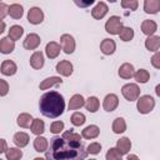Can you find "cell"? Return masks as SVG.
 <instances>
[{"mask_svg": "<svg viewBox=\"0 0 160 160\" xmlns=\"http://www.w3.org/2000/svg\"><path fill=\"white\" fill-rule=\"evenodd\" d=\"M144 11L146 14H158L160 11V0H145Z\"/></svg>", "mask_w": 160, "mask_h": 160, "instance_id": "cell-22", "label": "cell"}, {"mask_svg": "<svg viewBox=\"0 0 160 160\" xmlns=\"http://www.w3.org/2000/svg\"><path fill=\"white\" fill-rule=\"evenodd\" d=\"M40 111L46 118H58L65 110V100L62 95L58 91H48L45 92L39 101Z\"/></svg>", "mask_w": 160, "mask_h": 160, "instance_id": "cell-2", "label": "cell"}, {"mask_svg": "<svg viewBox=\"0 0 160 160\" xmlns=\"http://www.w3.org/2000/svg\"><path fill=\"white\" fill-rule=\"evenodd\" d=\"M151 65L155 68V69H160V51L155 52L151 58Z\"/></svg>", "mask_w": 160, "mask_h": 160, "instance_id": "cell-41", "label": "cell"}, {"mask_svg": "<svg viewBox=\"0 0 160 160\" xmlns=\"http://www.w3.org/2000/svg\"><path fill=\"white\" fill-rule=\"evenodd\" d=\"M122 20L120 16L112 15L108 19V21L105 22V30L106 32H109L110 35H119L121 29H122Z\"/></svg>", "mask_w": 160, "mask_h": 160, "instance_id": "cell-4", "label": "cell"}, {"mask_svg": "<svg viewBox=\"0 0 160 160\" xmlns=\"http://www.w3.org/2000/svg\"><path fill=\"white\" fill-rule=\"evenodd\" d=\"M64 130V122L62 121H54V122H51V125H50V131L52 132V134H60L61 131Z\"/></svg>", "mask_w": 160, "mask_h": 160, "instance_id": "cell-39", "label": "cell"}, {"mask_svg": "<svg viewBox=\"0 0 160 160\" xmlns=\"http://www.w3.org/2000/svg\"><path fill=\"white\" fill-rule=\"evenodd\" d=\"M61 82H62V79L60 76H50V78H46L45 80H42L39 85V88H40V90H48V89H50L55 85H59Z\"/></svg>", "mask_w": 160, "mask_h": 160, "instance_id": "cell-19", "label": "cell"}, {"mask_svg": "<svg viewBox=\"0 0 160 160\" xmlns=\"http://www.w3.org/2000/svg\"><path fill=\"white\" fill-rule=\"evenodd\" d=\"M116 149L121 152V155H126L131 149V141L129 138L124 136L116 141Z\"/></svg>", "mask_w": 160, "mask_h": 160, "instance_id": "cell-24", "label": "cell"}, {"mask_svg": "<svg viewBox=\"0 0 160 160\" xmlns=\"http://www.w3.org/2000/svg\"><path fill=\"white\" fill-rule=\"evenodd\" d=\"M30 130L36 136H40L45 131V124H44V121L41 119H34V121H32V124L30 126Z\"/></svg>", "mask_w": 160, "mask_h": 160, "instance_id": "cell-29", "label": "cell"}, {"mask_svg": "<svg viewBox=\"0 0 160 160\" xmlns=\"http://www.w3.org/2000/svg\"><path fill=\"white\" fill-rule=\"evenodd\" d=\"M22 34H24V29H22L20 25H12V26H10V29H9V38H10L12 41L19 40V39L22 36Z\"/></svg>", "mask_w": 160, "mask_h": 160, "instance_id": "cell-33", "label": "cell"}, {"mask_svg": "<svg viewBox=\"0 0 160 160\" xmlns=\"http://www.w3.org/2000/svg\"><path fill=\"white\" fill-rule=\"evenodd\" d=\"M156 30H158V25H156V22H155L154 20H149V19H148V20H144V21L141 22V31H142L145 35L152 36Z\"/></svg>", "mask_w": 160, "mask_h": 160, "instance_id": "cell-17", "label": "cell"}, {"mask_svg": "<svg viewBox=\"0 0 160 160\" xmlns=\"http://www.w3.org/2000/svg\"><path fill=\"white\" fill-rule=\"evenodd\" d=\"M88 151L85 150L80 134L72 129L64 131L62 136L51 139L50 149L46 151V160H85Z\"/></svg>", "mask_w": 160, "mask_h": 160, "instance_id": "cell-1", "label": "cell"}, {"mask_svg": "<svg viewBox=\"0 0 160 160\" xmlns=\"http://www.w3.org/2000/svg\"><path fill=\"white\" fill-rule=\"evenodd\" d=\"M121 152L116 148H110L105 155L106 160H121Z\"/></svg>", "mask_w": 160, "mask_h": 160, "instance_id": "cell-37", "label": "cell"}, {"mask_svg": "<svg viewBox=\"0 0 160 160\" xmlns=\"http://www.w3.org/2000/svg\"><path fill=\"white\" fill-rule=\"evenodd\" d=\"M126 130V122L124 118H116L112 122V131L115 134H122Z\"/></svg>", "mask_w": 160, "mask_h": 160, "instance_id": "cell-31", "label": "cell"}, {"mask_svg": "<svg viewBox=\"0 0 160 160\" xmlns=\"http://www.w3.org/2000/svg\"><path fill=\"white\" fill-rule=\"evenodd\" d=\"M86 151H88L89 154L96 155V154H99V152L101 151V145H100L99 142H91L90 145H88Z\"/></svg>", "mask_w": 160, "mask_h": 160, "instance_id": "cell-40", "label": "cell"}, {"mask_svg": "<svg viewBox=\"0 0 160 160\" xmlns=\"http://www.w3.org/2000/svg\"><path fill=\"white\" fill-rule=\"evenodd\" d=\"M29 135L26 132H22V131H19L14 135L12 138V141L14 144L18 146V148H25L28 144H29Z\"/></svg>", "mask_w": 160, "mask_h": 160, "instance_id": "cell-26", "label": "cell"}, {"mask_svg": "<svg viewBox=\"0 0 160 160\" xmlns=\"http://www.w3.org/2000/svg\"><path fill=\"white\" fill-rule=\"evenodd\" d=\"M32 121H34V118H32L30 114H28V112H21V114L18 116V119H16V124H18L20 128H24V129L30 128L31 124H32Z\"/></svg>", "mask_w": 160, "mask_h": 160, "instance_id": "cell-25", "label": "cell"}, {"mask_svg": "<svg viewBox=\"0 0 160 160\" xmlns=\"http://www.w3.org/2000/svg\"><path fill=\"white\" fill-rule=\"evenodd\" d=\"M118 74H119V76L122 78V79H131V78L135 75V69H134L132 64H130V62H124V64L119 68Z\"/></svg>", "mask_w": 160, "mask_h": 160, "instance_id": "cell-13", "label": "cell"}, {"mask_svg": "<svg viewBox=\"0 0 160 160\" xmlns=\"http://www.w3.org/2000/svg\"><path fill=\"white\" fill-rule=\"evenodd\" d=\"M155 92H156V95H158V96H160V84L155 86Z\"/></svg>", "mask_w": 160, "mask_h": 160, "instance_id": "cell-46", "label": "cell"}, {"mask_svg": "<svg viewBox=\"0 0 160 160\" xmlns=\"http://www.w3.org/2000/svg\"><path fill=\"white\" fill-rule=\"evenodd\" d=\"M41 40H40V36L35 32H30L29 35H26L24 42H22V46L26 49V50H35L38 49V46L40 45Z\"/></svg>", "mask_w": 160, "mask_h": 160, "instance_id": "cell-8", "label": "cell"}, {"mask_svg": "<svg viewBox=\"0 0 160 160\" xmlns=\"http://www.w3.org/2000/svg\"><path fill=\"white\" fill-rule=\"evenodd\" d=\"M45 52H46V56L49 59H55L59 56L60 54V44H58L56 41H50L46 44V48H45Z\"/></svg>", "mask_w": 160, "mask_h": 160, "instance_id": "cell-16", "label": "cell"}, {"mask_svg": "<svg viewBox=\"0 0 160 160\" xmlns=\"http://www.w3.org/2000/svg\"><path fill=\"white\" fill-rule=\"evenodd\" d=\"M126 160H140V159H139L136 155H134V154H130V155H128Z\"/></svg>", "mask_w": 160, "mask_h": 160, "instance_id": "cell-45", "label": "cell"}, {"mask_svg": "<svg viewBox=\"0 0 160 160\" xmlns=\"http://www.w3.org/2000/svg\"><path fill=\"white\" fill-rule=\"evenodd\" d=\"M9 15L12 19H21L24 15V9L20 4H11L9 6Z\"/></svg>", "mask_w": 160, "mask_h": 160, "instance_id": "cell-28", "label": "cell"}, {"mask_svg": "<svg viewBox=\"0 0 160 160\" xmlns=\"http://www.w3.org/2000/svg\"><path fill=\"white\" fill-rule=\"evenodd\" d=\"M0 85H1V89H0V95L1 96H5L6 94H8V91H9V84L5 81V80H0Z\"/></svg>", "mask_w": 160, "mask_h": 160, "instance_id": "cell-43", "label": "cell"}, {"mask_svg": "<svg viewBox=\"0 0 160 160\" xmlns=\"http://www.w3.org/2000/svg\"><path fill=\"white\" fill-rule=\"evenodd\" d=\"M28 20L32 25H39L44 21V12L40 8L34 6L28 11Z\"/></svg>", "mask_w": 160, "mask_h": 160, "instance_id": "cell-7", "label": "cell"}, {"mask_svg": "<svg viewBox=\"0 0 160 160\" xmlns=\"http://www.w3.org/2000/svg\"><path fill=\"white\" fill-rule=\"evenodd\" d=\"M99 134H100V129H99V126H96V125H89V126H86V128L81 131V136H82L84 139H86V140L95 139V138L99 136Z\"/></svg>", "mask_w": 160, "mask_h": 160, "instance_id": "cell-21", "label": "cell"}, {"mask_svg": "<svg viewBox=\"0 0 160 160\" xmlns=\"http://www.w3.org/2000/svg\"><path fill=\"white\" fill-rule=\"evenodd\" d=\"M145 48L149 51L158 52V50L160 49V36H156V35L148 36L145 40Z\"/></svg>", "mask_w": 160, "mask_h": 160, "instance_id": "cell-20", "label": "cell"}, {"mask_svg": "<svg viewBox=\"0 0 160 160\" xmlns=\"http://www.w3.org/2000/svg\"><path fill=\"white\" fill-rule=\"evenodd\" d=\"M119 105V98L115 95V94H108L104 99V102H102V108L105 111H114Z\"/></svg>", "mask_w": 160, "mask_h": 160, "instance_id": "cell-9", "label": "cell"}, {"mask_svg": "<svg viewBox=\"0 0 160 160\" xmlns=\"http://www.w3.org/2000/svg\"><path fill=\"white\" fill-rule=\"evenodd\" d=\"M119 36H120V39H121L122 41H130V40H132V38H134V30H132L131 28H129V26H124V28L121 29Z\"/></svg>", "mask_w": 160, "mask_h": 160, "instance_id": "cell-36", "label": "cell"}, {"mask_svg": "<svg viewBox=\"0 0 160 160\" xmlns=\"http://www.w3.org/2000/svg\"><path fill=\"white\" fill-rule=\"evenodd\" d=\"M121 94L128 101H138V99L140 98V88L132 82L125 84L121 88Z\"/></svg>", "mask_w": 160, "mask_h": 160, "instance_id": "cell-5", "label": "cell"}, {"mask_svg": "<svg viewBox=\"0 0 160 160\" xmlns=\"http://www.w3.org/2000/svg\"><path fill=\"white\" fill-rule=\"evenodd\" d=\"M90 160H96V159H90Z\"/></svg>", "mask_w": 160, "mask_h": 160, "instance_id": "cell-49", "label": "cell"}, {"mask_svg": "<svg viewBox=\"0 0 160 160\" xmlns=\"http://www.w3.org/2000/svg\"><path fill=\"white\" fill-rule=\"evenodd\" d=\"M4 29H5V22L1 21V29H0V32H4Z\"/></svg>", "mask_w": 160, "mask_h": 160, "instance_id": "cell-47", "label": "cell"}, {"mask_svg": "<svg viewBox=\"0 0 160 160\" xmlns=\"http://www.w3.org/2000/svg\"><path fill=\"white\" fill-rule=\"evenodd\" d=\"M6 160H20L22 158V151L20 148H9L5 152Z\"/></svg>", "mask_w": 160, "mask_h": 160, "instance_id": "cell-32", "label": "cell"}, {"mask_svg": "<svg viewBox=\"0 0 160 160\" xmlns=\"http://www.w3.org/2000/svg\"><path fill=\"white\" fill-rule=\"evenodd\" d=\"M15 49V42L8 36L0 39V52L1 54H10Z\"/></svg>", "mask_w": 160, "mask_h": 160, "instance_id": "cell-18", "label": "cell"}, {"mask_svg": "<svg viewBox=\"0 0 160 160\" xmlns=\"http://www.w3.org/2000/svg\"><path fill=\"white\" fill-rule=\"evenodd\" d=\"M154 106H155V100L150 95H142L138 99L136 109L140 114H149L150 111H152Z\"/></svg>", "mask_w": 160, "mask_h": 160, "instance_id": "cell-3", "label": "cell"}, {"mask_svg": "<svg viewBox=\"0 0 160 160\" xmlns=\"http://www.w3.org/2000/svg\"><path fill=\"white\" fill-rule=\"evenodd\" d=\"M138 5H139V2H138L136 0H122V1H121V6H122L124 9L131 10V11L136 10V9H138Z\"/></svg>", "mask_w": 160, "mask_h": 160, "instance_id": "cell-38", "label": "cell"}, {"mask_svg": "<svg viewBox=\"0 0 160 160\" xmlns=\"http://www.w3.org/2000/svg\"><path fill=\"white\" fill-rule=\"evenodd\" d=\"M100 50L104 55H112L116 50V44L112 39H104L100 44Z\"/></svg>", "mask_w": 160, "mask_h": 160, "instance_id": "cell-12", "label": "cell"}, {"mask_svg": "<svg viewBox=\"0 0 160 160\" xmlns=\"http://www.w3.org/2000/svg\"><path fill=\"white\" fill-rule=\"evenodd\" d=\"M34 160H46V159H42V158H34Z\"/></svg>", "mask_w": 160, "mask_h": 160, "instance_id": "cell-48", "label": "cell"}, {"mask_svg": "<svg viewBox=\"0 0 160 160\" xmlns=\"http://www.w3.org/2000/svg\"><path fill=\"white\" fill-rule=\"evenodd\" d=\"M99 106H100V101L96 96H90L85 101V108L90 112H96L99 110Z\"/></svg>", "mask_w": 160, "mask_h": 160, "instance_id": "cell-30", "label": "cell"}, {"mask_svg": "<svg viewBox=\"0 0 160 160\" xmlns=\"http://www.w3.org/2000/svg\"><path fill=\"white\" fill-rule=\"evenodd\" d=\"M60 44H61V49L64 50L65 54H72L75 51V39L70 35V34H64L60 36Z\"/></svg>", "mask_w": 160, "mask_h": 160, "instance_id": "cell-6", "label": "cell"}, {"mask_svg": "<svg viewBox=\"0 0 160 160\" xmlns=\"http://www.w3.org/2000/svg\"><path fill=\"white\" fill-rule=\"evenodd\" d=\"M84 105H85V99L82 98V95L75 94V95H72L71 99L69 100L68 108H69V110H78V109H80V108L84 106Z\"/></svg>", "mask_w": 160, "mask_h": 160, "instance_id": "cell-23", "label": "cell"}, {"mask_svg": "<svg viewBox=\"0 0 160 160\" xmlns=\"http://www.w3.org/2000/svg\"><path fill=\"white\" fill-rule=\"evenodd\" d=\"M108 10H109L108 5H106L104 1H99V2L94 6V9L91 10V16H92L94 19H96V20H100V19H102V18L108 14Z\"/></svg>", "mask_w": 160, "mask_h": 160, "instance_id": "cell-10", "label": "cell"}, {"mask_svg": "<svg viewBox=\"0 0 160 160\" xmlns=\"http://www.w3.org/2000/svg\"><path fill=\"white\" fill-rule=\"evenodd\" d=\"M70 121H71V124H72L74 126H81V125L86 121V118H85V115H84L82 112L76 111V112H74V114L71 115Z\"/></svg>", "mask_w": 160, "mask_h": 160, "instance_id": "cell-35", "label": "cell"}, {"mask_svg": "<svg viewBox=\"0 0 160 160\" xmlns=\"http://www.w3.org/2000/svg\"><path fill=\"white\" fill-rule=\"evenodd\" d=\"M6 14L9 15V6H8L6 4L1 2V4H0V20H1V21H2L4 18L6 16Z\"/></svg>", "mask_w": 160, "mask_h": 160, "instance_id": "cell-42", "label": "cell"}, {"mask_svg": "<svg viewBox=\"0 0 160 160\" xmlns=\"http://www.w3.org/2000/svg\"><path fill=\"white\" fill-rule=\"evenodd\" d=\"M134 78H135V80H136L138 82H140V84H146V82L149 81V79H150V74H149V71L145 70V69H139L138 71H135Z\"/></svg>", "mask_w": 160, "mask_h": 160, "instance_id": "cell-34", "label": "cell"}, {"mask_svg": "<svg viewBox=\"0 0 160 160\" xmlns=\"http://www.w3.org/2000/svg\"><path fill=\"white\" fill-rule=\"evenodd\" d=\"M44 62H45V60H44V54H42L41 51H35V52L30 56V65H31V68L35 69V70L41 69V68L44 66Z\"/></svg>", "mask_w": 160, "mask_h": 160, "instance_id": "cell-15", "label": "cell"}, {"mask_svg": "<svg viewBox=\"0 0 160 160\" xmlns=\"http://www.w3.org/2000/svg\"><path fill=\"white\" fill-rule=\"evenodd\" d=\"M48 148H49V142H48V139H45L44 136H36L34 139V149H35V151L45 152V151H48Z\"/></svg>", "mask_w": 160, "mask_h": 160, "instance_id": "cell-27", "label": "cell"}, {"mask_svg": "<svg viewBox=\"0 0 160 160\" xmlns=\"http://www.w3.org/2000/svg\"><path fill=\"white\" fill-rule=\"evenodd\" d=\"M6 150H8V148H6V141H5L4 139H1V150H0V152H6Z\"/></svg>", "mask_w": 160, "mask_h": 160, "instance_id": "cell-44", "label": "cell"}, {"mask_svg": "<svg viewBox=\"0 0 160 160\" xmlns=\"http://www.w3.org/2000/svg\"><path fill=\"white\" fill-rule=\"evenodd\" d=\"M0 71L5 76H11L18 71V66L12 60H4L0 66Z\"/></svg>", "mask_w": 160, "mask_h": 160, "instance_id": "cell-11", "label": "cell"}, {"mask_svg": "<svg viewBox=\"0 0 160 160\" xmlns=\"http://www.w3.org/2000/svg\"><path fill=\"white\" fill-rule=\"evenodd\" d=\"M56 71L61 76H70L72 74V64L68 60H61L56 65Z\"/></svg>", "mask_w": 160, "mask_h": 160, "instance_id": "cell-14", "label": "cell"}]
</instances>
